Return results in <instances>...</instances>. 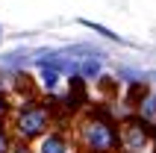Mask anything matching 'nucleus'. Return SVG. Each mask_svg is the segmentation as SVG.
I'll list each match as a JSON object with an SVG mask.
<instances>
[{
	"mask_svg": "<svg viewBox=\"0 0 156 153\" xmlns=\"http://www.w3.org/2000/svg\"><path fill=\"white\" fill-rule=\"evenodd\" d=\"M77 147L83 153H121L118 124L103 112H86L77 121Z\"/></svg>",
	"mask_w": 156,
	"mask_h": 153,
	"instance_id": "nucleus-1",
	"label": "nucleus"
},
{
	"mask_svg": "<svg viewBox=\"0 0 156 153\" xmlns=\"http://www.w3.org/2000/svg\"><path fill=\"white\" fill-rule=\"evenodd\" d=\"M12 115V130L9 133H15L18 141H35V138H41L47 130L53 127V109L50 106H44V103H35V100H24L18 109L9 112Z\"/></svg>",
	"mask_w": 156,
	"mask_h": 153,
	"instance_id": "nucleus-2",
	"label": "nucleus"
},
{
	"mask_svg": "<svg viewBox=\"0 0 156 153\" xmlns=\"http://www.w3.org/2000/svg\"><path fill=\"white\" fill-rule=\"evenodd\" d=\"M118 141H121L124 153H150V141H153V133H150V121H144V115H133V118H124L121 127H118Z\"/></svg>",
	"mask_w": 156,
	"mask_h": 153,
	"instance_id": "nucleus-3",
	"label": "nucleus"
},
{
	"mask_svg": "<svg viewBox=\"0 0 156 153\" xmlns=\"http://www.w3.org/2000/svg\"><path fill=\"white\" fill-rule=\"evenodd\" d=\"M38 147L35 153H77V144H74V138L65 133V130H47L41 138H35Z\"/></svg>",
	"mask_w": 156,
	"mask_h": 153,
	"instance_id": "nucleus-4",
	"label": "nucleus"
},
{
	"mask_svg": "<svg viewBox=\"0 0 156 153\" xmlns=\"http://www.w3.org/2000/svg\"><path fill=\"white\" fill-rule=\"evenodd\" d=\"M88 94H86V83L83 80H71L68 83V112H80V106H86Z\"/></svg>",
	"mask_w": 156,
	"mask_h": 153,
	"instance_id": "nucleus-5",
	"label": "nucleus"
},
{
	"mask_svg": "<svg viewBox=\"0 0 156 153\" xmlns=\"http://www.w3.org/2000/svg\"><path fill=\"white\" fill-rule=\"evenodd\" d=\"M9 147H12V133H9L6 121H0V153H9Z\"/></svg>",
	"mask_w": 156,
	"mask_h": 153,
	"instance_id": "nucleus-6",
	"label": "nucleus"
},
{
	"mask_svg": "<svg viewBox=\"0 0 156 153\" xmlns=\"http://www.w3.org/2000/svg\"><path fill=\"white\" fill-rule=\"evenodd\" d=\"M9 112H12V100H9L6 91H0V121H6Z\"/></svg>",
	"mask_w": 156,
	"mask_h": 153,
	"instance_id": "nucleus-7",
	"label": "nucleus"
},
{
	"mask_svg": "<svg viewBox=\"0 0 156 153\" xmlns=\"http://www.w3.org/2000/svg\"><path fill=\"white\" fill-rule=\"evenodd\" d=\"M9 153H35L30 144H24V141H18V144H12L9 147Z\"/></svg>",
	"mask_w": 156,
	"mask_h": 153,
	"instance_id": "nucleus-8",
	"label": "nucleus"
}]
</instances>
